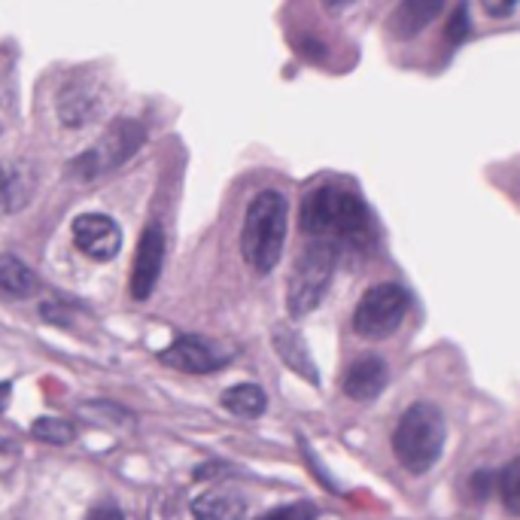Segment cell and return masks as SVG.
I'll return each instance as SVG.
<instances>
[{
	"mask_svg": "<svg viewBox=\"0 0 520 520\" xmlns=\"http://www.w3.org/2000/svg\"><path fill=\"white\" fill-rule=\"evenodd\" d=\"M299 226L308 238L332 241V244H350L359 250H368L375 244V222L365 207V201L344 189V186H317L302 198Z\"/></svg>",
	"mask_w": 520,
	"mask_h": 520,
	"instance_id": "cell-1",
	"label": "cell"
},
{
	"mask_svg": "<svg viewBox=\"0 0 520 520\" xmlns=\"http://www.w3.org/2000/svg\"><path fill=\"white\" fill-rule=\"evenodd\" d=\"M286 219H289V204H286V195L277 189H262L247 204L244 229H241V253L256 274H271L277 268L283 244H286Z\"/></svg>",
	"mask_w": 520,
	"mask_h": 520,
	"instance_id": "cell-2",
	"label": "cell"
},
{
	"mask_svg": "<svg viewBox=\"0 0 520 520\" xmlns=\"http://www.w3.org/2000/svg\"><path fill=\"white\" fill-rule=\"evenodd\" d=\"M444 438H448V423L441 408L432 402H414L393 429V454L411 475H423L438 463Z\"/></svg>",
	"mask_w": 520,
	"mask_h": 520,
	"instance_id": "cell-3",
	"label": "cell"
},
{
	"mask_svg": "<svg viewBox=\"0 0 520 520\" xmlns=\"http://www.w3.org/2000/svg\"><path fill=\"white\" fill-rule=\"evenodd\" d=\"M338 256H341L338 244L311 238V244L299 253V259H295V265L289 271V283H286L289 317L299 320V317H308L311 311L320 308V302L329 292V283L335 277Z\"/></svg>",
	"mask_w": 520,
	"mask_h": 520,
	"instance_id": "cell-4",
	"label": "cell"
},
{
	"mask_svg": "<svg viewBox=\"0 0 520 520\" xmlns=\"http://www.w3.org/2000/svg\"><path fill=\"white\" fill-rule=\"evenodd\" d=\"M143 140H146V131L137 119H116L92 150L80 153L67 165V177L80 180V183H92V180L122 168L140 150Z\"/></svg>",
	"mask_w": 520,
	"mask_h": 520,
	"instance_id": "cell-5",
	"label": "cell"
},
{
	"mask_svg": "<svg viewBox=\"0 0 520 520\" xmlns=\"http://www.w3.org/2000/svg\"><path fill=\"white\" fill-rule=\"evenodd\" d=\"M408 308H411V299L399 283H378L359 299L353 311V329L359 338H368V341L390 338L402 326Z\"/></svg>",
	"mask_w": 520,
	"mask_h": 520,
	"instance_id": "cell-6",
	"label": "cell"
},
{
	"mask_svg": "<svg viewBox=\"0 0 520 520\" xmlns=\"http://www.w3.org/2000/svg\"><path fill=\"white\" fill-rule=\"evenodd\" d=\"M162 265H165V229L159 226V222H150L137 241V256H134L131 283H128L137 302H146L156 292V283L162 277Z\"/></svg>",
	"mask_w": 520,
	"mask_h": 520,
	"instance_id": "cell-7",
	"label": "cell"
},
{
	"mask_svg": "<svg viewBox=\"0 0 520 520\" xmlns=\"http://www.w3.org/2000/svg\"><path fill=\"white\" fill-rule=\"evenodd\" d=\"M159 359L174 368V371H186V375H210V371H219L232 359V353L219 350L213 341L198 338V335H180L174 344H168Z\"/></svg>",
	"mask_w": 520,
	"mask_h": 520,
	"instance_id": "cell-8",
	"label": "cell"
},
{
	"mask_svg": "<svg viewBox=\"0 0 520 520\" xmlns=\"http://www.w3.org/2000/svg\"><path fill=\"white\" fill-rule=\"evenodd\" d=\"M73 244L95 262H110L122 250V229L104 213H83L73 219Z\"/></svg>",
	"mask_w": 520,
	"mask_h": 520,
	"instance_id": "cell-9",
	"label": "cell"
},
{
	"mask_svg": "<svg viewBox=\"0 0 520 520\" xmlns=\"http://www.w3.org/2000/svg\"><path fill=\"white\" fill-rule=\"evenodd\" d=\"M104 110V98L101 89L92 77H73L64 83L61 95H58V119L67 128H83L89 122H95Z\"/></svg>",
	"mask_w": 520,
	"mask_h": 520,
	"instance_id": "cell-10",
	"label": "cell"
},
{
	"mask_svg": "<svg viewBox=\"0 0 520 520\" xmlns=\"http://www.w3.org/2000/svg\"><path fill=\"white\" fill-rule=\"evenodd\" d=\"M390 381V368L381 356H362L356 359L347 371H344V396H350L353 402H371L384 393Z\"/></svg>",
	"mask_w": 520,
	"mask_h": 520,
	"instance_id": "cell-11",
	"label": "cell"
},
{
	"mask_svg": "<svg viewBox=\"0 0 520 520\" xmlns=\"http://www.w3.org/2000/svg\"><path fill=\"white\" fill-rule=\"evenodd\" d=\"M271 344H274V350H277V356L283 359V365H286V368H292L295 375L305 378V381H308V384H314V387L320 384L317 362H314V356H311L308 344L302 341V335L295 332L292 326L277 323V326L271 329Z\"/></svg>",
	"mask_w": 520,
	"mask_h": 520,
	"instance_id": "cell-12",
	"label": "cell"
},
{
	"mask_svg": "<svg viewBox=\"0 0 520 520\" xmlns=\"http://www.w3.org/2000/svg\"><path fill=\"white\" fill-rule=\"evenodd\" d=\"M448 0H399V7L390 16V34L396 40H411L417 37L441 10Z\"/></svg>",
	"mask_w": 520,
	"mask_h": 520,
	"instance_id": "cell-13",
	"label": "cell"
},
{
	"mask_svg": "<svg viewBox=\"0 0 520 520\" xmlns=\"http://www.w3.org/2000/svg\"><path fill=\"white\" fill-rule=\"evenodd\" d=\"M195 520H247V502L235 490H210L192 499Z\"/></svg>",
	"mask_w": 520,
	"mask_h": 520,
	"instance_id": "cell-14",
	"label": "cell"
},
{
	"mask_svg": "<svg viewBox=\"0 0 520 520\" xmlns=\"http://www.w3.org/2000/svg\"><path fill=\"white\" fill-rule=\"evenodd\" d=\"M34 195V177L22 165H0V216L19 213Z\"/></svg>",
	"mask_w": 520,
	"mask_h": 520,
	"instance_id": "cell-15",
	"label": "cell"
},
{
	"mask_svg": "<svg viewBox=\"0 0 520 520\" xmlns=\"http://www.w3.org/2000/svg\"><path fill=\"white\" fill-rule=\"evenodd\" d=\"M37 274L16 256H0V289L19 295V299H28V295L37 292Z\"/></svg>",
	"mask_w": 520,
	"mask_h": 520,
	"instance_id": "cell-16",
	"label": "cell"
},
{
	"mask_svg": "<svg viewBox=\"0 0 520 520\" xmlns=\"http://www.w3.org/2000/svg\"><path fill=\"white\" fill-rule=\"evenodd\" d=\"M222 408L232 411L235 417H259L268 408V396L256 384H238L222 393Z\"/></svg>",
	"mask_w": 520,
	"mask_h": 520,
	"instance_id": "cell-17",
	"label": "cell"
},
{
	"mask_svg": "<svg viewBox=\"0 0 520 520\" xmlns=\"http://www.w3.org/2000/svg\"><path fill=\"white\" fill-rule=\"evenodd\" d=\"M31 435L43 444H55V448H64L73 438H77V429H73L67 420H58V417H37L31 423Z\"/></svg>",
	"mask_w": 520,
	"mask_h": 520,
	"instance_id": "cell-18",
	"label": "cell"
},
{
	"mask_svg": "<svg viewBox=\"0 0 520 520\" xmlns=\"http://www.w3.org/2000/svg\"><path fill=\"white\" fill-rule=\"evenodd\" d=\"M80 414H83L86 420H92L95 426H116V429H125V426L134 423V417H131L122 405H116V402H89L86 408H80Z\"/></svg>",
	"mask_w": 520,
	"mask_h": 520,
	"instance_id": "cell-19",
	"label": "cell"
},
{
	"mask_svg": "<svg viewBox=\"0 0 520 520\" xmlns=\"http://www.w3.org/2000/svg\"><path fill=\"white\" fill-rule=\"evenodd\" d=\"M499 493L502 502L511 514L520 511V460H511L502 472H499Z\"/></svg>",
	"mask_w": 520,
	"mask_h": 520,
	"instance_id": "cell-20",
	"label": "cell"
},
{
	"mask_svg": "<svg viewBox=\"0 0 520 520\" xmlns=\"http://www.w3.org/2000/svg\"><path fill=\"white\" fill-rule=\"evenodd\" d=\"M469 34H472V19H469V4L463 0V4H457V10L451 13L448 28H444V37H448L451 43H463Z\"/></svg>",
	"mask_w": 520,
	"mask_h": 520,
	"instance_id": "cell-21",
	"label": "cell"
},
{
	"mask_svg": "<svg viewBox=\"0 0 520 520\" xmlns=\"http://www.w3.org/2000/svg\"><path fill=\"white\" fill-rule=\"evenodd\" d=\"M259 520H317V508L311 502H292V505L262 514Z\"/></svg>",
	"mask_w": 520,
	"mask_h": 520,
	"instance_id": "cell-22",
	"label": "cell"
},
{
	"mask_svg": "<svg viewBox=\"0 0 520 520\" xmlns=\"http://www.w3.org/2000/svg\"><path fill=\"white\" fill-rule=\"evenodd\" d=\"M481 4H484V10H487L490 16H496V19H508V16L517 10L520 0H481Z\"/></svg>",
	"mask_w": 520,
	"mask_h": 520,
	"instance_id": "cell-23",
	"label": "cell"
},
{
	"mask_svg": "<svg viewBox=\"0 0 520 520\" xmlns=\"http://www.w3.org/2000/svg\"><path fill=\"white\" fill-rule=\"evenodd\" d=\"M86 520H125V517H122V511H119L116 505H101V508H95Z\"/></svg>",
	"mask_w": 520,
	"mask_h": 520,
	"instance_id": "cell-24",
	"label": "cell"
},
{
	"mask_svg": "<svg viewBox=\"0 0 520 520\" xmlns=\"http://www.w3.org/2000/svg\"><path fill=\"white\" fill-rule=\"evenodd\" d=\"M490 481H493L490 472H475V475H472V487H475V493H478L481 499L490 493Z\"/></svg>",
	"mask_w": 520,
	"mask_h": 520,
	"instance_id": "cell-25",
	"label": "cell"
},
{
	"mask_svg": "<svg viewBox=\"0 0 520 520\" xmlns=\"http://www.w3.org/2000/svg\"><path fill=\"white\" fill-rule=\"evenodd\" d=\"M10 390H13V387H10L7 381L0 384V411H4V408H7V402H10Z\"/></svg>",
	"mask_w": 520,
	"mask_h": 520,
	"instance_id": "cell-26",
	"label": "cell"
},
{
	"mask_svg": "<svg viewBox=\"0 0 520 520\" xmlns=\"http://www.w3.org/2000/svg\"><path fill=\"white\" fill-rule=\"evenodd\" d=\"M347 4H350V0H326L329 10H341V7H347Z\"/></svg>",
	"mask_w": 520,
	"mask_h": 520,
	"instance_id": "cell-27",
	"label": "cell"
}]
</instances>
